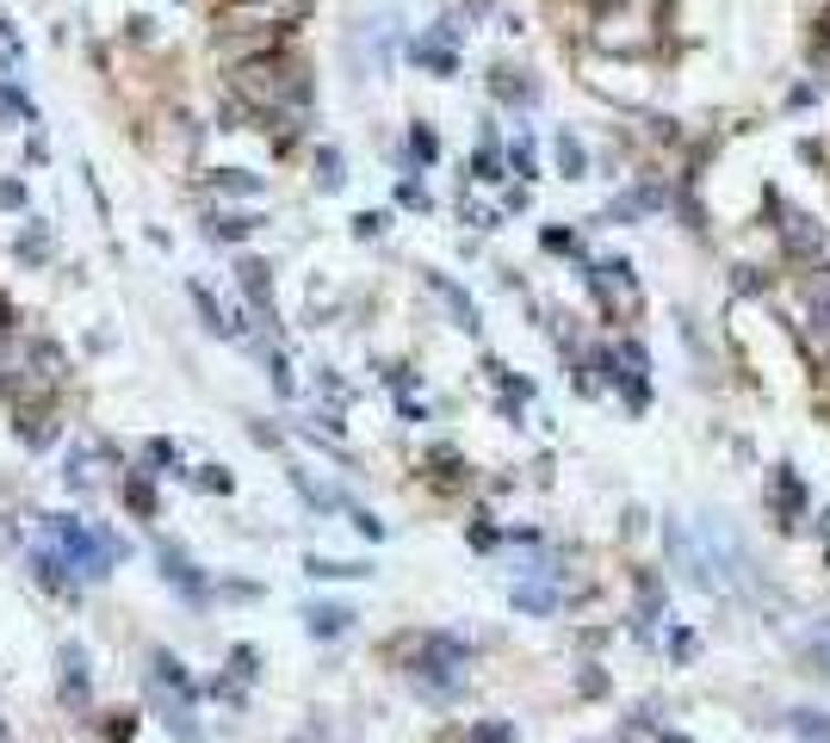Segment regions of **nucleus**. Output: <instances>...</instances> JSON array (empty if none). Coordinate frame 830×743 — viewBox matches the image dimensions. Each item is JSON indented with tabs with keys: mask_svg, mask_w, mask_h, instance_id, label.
Masks as SVG:
<instances>
[{
	"mask_svg": "<svg viewBox=\"0 0 830 743\" xmlns=\"http://www.w3.org/2000/svg\"><path fill=\"white\" fill-rule=\"evenodd\" d=\"M235 94L249 99L261 118H304L311 81H304L298 63H285V56H254V63L235 68Z\"/></svg>",
	"mask_w": 830,
	"mask_h": 743,
	"instance_id": "1",
	"label": "nucleus"
},
{
	"mask_svg": "<svg viewBox=\"0 0 830 743\" xmlns=\"http://www.w3.org/2000/svg\"><path fill=\"white\" fill-rule=\"evenodd\" d=\"M44 539L69 558L75 583H99V576H112V564L125 558V539H112L106 527H87L81 514H44Z\"/></svg>",
	"mask_w": 830,
	"mask_h": 743,
	"instance_id": "2",
	"label": "nucleus"
},
{
	"mask_svg": "<svg viewBox=\"0 0 830 743\" xmlns=\"http://www.w3.org/2000/svg\"><path fill=\"white\" fill-rule=\"evenodd\" d=\"M465 664H471V650L459 645V638L428 633V638H416V650H409V681H416L428 700H453L459 688H465Z\"/></svg>",
	"mask_w": 830,
	"mask_h": 743,
	"instance_id": "3",
	"label": "nucleus"
},
{
	"mask_svg": "<svg viewBox=\"0 0 830 743\" xmlns=\"http://www.w3.org/2000/svg\"><path fill=\"white\" fill-rule=\"evenodd\" d=\"M0 372H7V384H13L19 396H50L63 384L69 365H63V348H50V341H7Z\"/></svg>",
	"mask_w": 830,
	"mask_h": 743,
	"instance_id": "4",
	"label": "nucleus"
},
{
	"mask_svg": "<svg viewBox=\"0 0 830 743\" xmlns=\"http://www.w3.org/2000/svg\"><path fill=\"white\" fill-rule=\"evenodd\" d=\"M775 205V217H781V242H787V254H799V261H818L824 254V230H818L806 211H794V205H781V199H768Z\"/></svg>",
	"mask_w": 830,
	"mask_h": 743,
	"instance_id": "5",
	"label": "nucleus"
},
{
	"mask_svg": "<svg viewBox=\"0 0 830 743\" xmlns=\"http://www.w3.org/2000/svg\"><path fill=\"white\" fill-rule=\"evenodd\" d=\"M32 583L50 588V595H75V570H69V558L50 545V539H38L32 545Z\"/></svg>",
	"mask_w": 830,
	"mask_h": 743,
	"instance_id": "6",
	"label": "nucleus"
},
{
	"mask_svg": "<svg viewBox=\"0 0 830 743\" xmlns=\"http://www.w3.org/2000/svg\"><path fill=\"white\" fill-rule=\"evenodd\" d=\"M156 564H161V576H168V583L180 588L187 602H204V576H199V564H192V558L180 552L174 539H161V545H156Z\"/></svg>",
	"mask_w": 830,
	"mask_h": 743,
	"instance_id": "7",
	"label": "nucleus"
},
{
	"mask_svg": "<svg viewBox=\"0 0 830 743\" xmlns=\"http://www.w3.org/2000/svg\"><path fill=\"white\" fill-rule=\"evenodd\" d=\"M56 688H63V707L69 712L94 707V688H87V650H81V645H63V681H56Z\"/></svg>",
	"mask_w": 830,
	"mask_h": 743,
	"instance_id": "8",
	"label": "nucleus"
},
{
	"mask_svg": "<svg viewBox=\"0 0 830 743\" xmlns=\"http://www.w3.org/2000/svg\"><path fill=\"white\" fill-rule=\"evenodd\" d=\"M235 279H242V291H249L254 317L273 322V267H266V261H254V254H242V261H235Z\"/></svg>",
	"mask_w": 830,
	"mask_h": 743,
	"instance_id": "9",
	"label": "nucleus"
},
{
	"mask_svg": "<svg viewBox=\"0 0 830 743\" xmlns=\"http://www.w3.org/2000/svg\"><path fill=\"white\" fill-rule=\"evenodd\" d=\"M99 471H106V446H69V465H63L69 490H94Z\"/></svg>",
	"mask_w": 830,
	"mask_h": 743,
	"instance_id": "10",
	"label": "nucleus"
},
{
	"mask_svg": "<svg viewBox=\"0 0 830 743\" xmlns=\"http://www.w3.org/2000/svg\"><path fill=\"white\" fill-rule=\"evenodd\" d=\"M409 63H422L428 75H453V68H459V50L446 44L440 32H428V38H416V44H409Z\"/></svg>",
	"mask_w": 830,
	"mask_h": 743,
	"instance_id": "11",
	"label": "nucleus"
},
{
	"mask_svg": "<svg viewBox=\"0 0 830 743\" xmlns=\"http://www.w3.org/2000/svg\"><path fill=\"white\" fill-rule=\"evenodd\" d=\"M304 626H311V638H342L347 626H354V607H342V602H316V607H304Z\"/></svg>",
	"mask_w": 830,
	"mask_h": 743,
	"instance_id": "12",
	"label": "nucleus"
},
{
	"mask_svg": "<svg viewBox=\"0 0 830 743\" xmlns=\"http://www.w3.org/2000/svg\"><path fill=\"white\" fill-rule=\"evenodd\" d=\"M806 317H812V329L830 341V261L806 279Z\"/></svg>",
	"mask_w": 830,
	"mask_h": 743,
	"instance_id": "13",
	"label": "nucleus"
},
{
	"mask_svg": "<svg viewBox=\"0 0 830 743\" xmlns=\"http://www.w3.org/2000/svg\"><path fill=\"white\" fill-rule=\"evenodd\" d=\"M204 236H211V242H249L254 236V217H249V211H211V217H204Z\"/></svg>",
	"mask_w": 830,
	"mask_h": 743,
	"instance_id": "14",
	"label": "nucleus"
},
{
	"mask_svg": "<svg viewBox=\"0 0 830 743\" xmlns=\"http://www.w3.org/2000/svg\"><path fill=\"white\" fill-rule=\"evenodd\" d=\"M13 254L25 261V267H38V261H50V223L44 217H32L25 230L13 236Z\"/></svg>",
	"mask_w": 830,
	"mask_h": 743,
	"instance_id": "15",
	"label": "nucleus"
},
{
	"mask_svg": "<svg viewBox=\"0 0 830 743\" xmlns=\"http://www.w3.org/2000/svg\"><path fill=\"white\" fill-rule=\"evenodd\" d=\"M428 285H434L440 298H446V310H453V317H459V329H477V304H471L465 291H459V285L446 279V273H428Z\"/></svg>",
	"mask_w": 830,
	"mask_h": 743,
	"instance_id": "16",
	"label": "nucleus"
},
{
	"mask_svg": "<svg viewBox=\"0 0 830 743\" xmlns=\"http://www.w3.org/2000/svg\"><path fill=\"white\" fill-rule=\"evenodd\" d=\"M551 156H558V174H565V180H582V174H589V149H582V142L570 137V130H558Z\"/></svg>",
	"mask_w": 830,
	"mask_h": 743,
	"instance_id": "17",
	"label": "nucleus"
},
{
	"mask_svg": "<svg viewBox=\"0 0 830 743\" xmlns=\"http://www.w3.org/2000/svg\"><path fill=\"white\" fill-rule=\"evenodd\" d=\"M118 496H125V508L137 514V521H156V490H149V477L130 471L125 484H118Z\"/></svg>",
	"mask_w": 830,
	"mask_h": 743,
	"instance_id": "18",
	"label": "nucleus"
},
{
	"mask_svg": "<svg viewBox=\"0 0 830 743\" xmlns=\"http://www.w3.org/2000/svg\"><path fill=\"white\" fill-rule=\"evenodd\" d=\"M558 602H565V595H558L551 583H515V607L521 614H558Z\"/></svg>",
	"mask_w": 830,
	"mask_h": 743,
	"instance_id": "19",
	"label": "nucleus"
},
{
	"mask_svg": "<svg viewBox=\"0 0 830 743\" xmlns=\"http://www.w3.org/2000/svg\"><path fill=\"white\" fill-rule=\"evenodd\" d=\"M490 94H496V99H515V106H533V99H539V87H533V81H521V68H496V75H490Z\"/></svg>",
	"mask_w": 830,
	"mask_h": 743,
	"instance_id": "20",
	"label": "nucleus"
},
{
	"mask_svg": "<svg viewBox=\"0 0 830 743\" xmlns=\"http://www.w3.org/2000/svg\"><path fill=\"white\" fill-rule=\"evenodd\" d=\"M211 187L230 192V199H261L266 180H261V174H249V168H218V174H211Z\"/></svg>",
	"mask_w": 830,
	"mask_h": 743,
	"instance_id": "21",
	"label": "nucleus"
},
{
	"mask_svg": "<svg viewBox=\"0 0 830 743\" xmlns=\"http://www.w3.org/2000/svg\"><path fill=\"white\" fill-rule=\"evenodd\" d=\"M347 187V161H342V149H316V192H342Z\"/></svg>",
	"mask_w": 830,
	"mask_h": 743,
	"instance_id": "22",
	"label": "nucleus"
},
{
	"mask_svg": "<svg viewBox=\"0 0 830 743\" xmlns=\"http://www.w3.org/2000/svg\"><path fill=\"white\" fill-rule=\"evenodd\" d=\"M304 570L311 576H323V583H347V576H372V564H347V558H304Z\"/></svg>",
	"mask_w": 830,
	"mask_h": 743,
	"instance_id": "23",
	"label": "nucleus"
},
{
	"mask_svg": "<svg viewBox=\"0 0 830 743\" xmlns=\"http://www.w3.org/2000/svg\"><path fill=\"white\" fill-rule=\"evenodd\" d=\"M658 205H663V199H658V192H651V187H644V192H620V199H613V205H608V223L644 217V211H658Z\"/></svg>",
	"mask_w": 830,
	"mask_h": 743,
	"instance_id": "24",
	"label": "nucleus"
},
{
	"mask_svg": "<svg viewBox=\"0 0 830 743\" xmlns=\"http://www.w3.org/2000/svg\"><path fill=\"white\" fill-rule=\"evenodd\" d=\"M471 174L484 180V187H496V180H502V156H496V130H484V142H477V156H471Z\"/></svg>",
	"mask_w": 830,
	"mask_h": 743,
	"instance_id": "25",
	"label": "nucleus"
},
{
	"mask_svg": "<svg viewBox=\"0 0 830 743\" xmlns=\"http://www.w3.org/2000/svg\"><path fill=\"white\" fill-rule=\"evenodd\" d=\"M787 731H799L806 743H830V719L824 712H787Z\"/></svg>",
	"mask_w": 830,
	"mask_h": 743,
	"instance_id": "26",
	"label": "nucleus"
},
{
	"mask_svg": "<svg viewBox=\"0 0 830 743\" xmlns=\"http://www.w3.org/2000/svg\"><path fill=\"white\" fill-rule=\"evenodd\" d=\"M192 490H204V496H230V490H235V477L223 471V465H199V471H192Z\"/></svg>",
	"mask_w": 830,
	"mask_h": 743,
	"instance_id": "27",
	"label": "nucleus"
},
{
	"mask_svg": "<svg viewBox=\"0 0 830 743\" xmlns=\"http://www.w3.org/2000/svg\"><path fill=\"white\" fill-rule=\"evenodd\" d=\"M409 156L422 161V168H434V161H440V137L428 125H409Z\"/></svg>",
	"mask_w": 830,
	"mask_h": 743,
	"instance_id": "28",
	"label": "nucleus"
},
{
	"mask_svg": "<svg viewBox=\"0 0 830 743\" xmlns=\"http://www.w3.org/2000/svg\"><path fill=\"white\" fill-rule=\"evenodd\" d=\"M775 490H781V514H787V521H794L799 508H806V490H799V477L787 471V465H781V471H775Z\"/></svg>",
	"mask_w": 830,
	"mask_h": 743,
	"instance_id": "29",
	"label": "nucleus"
},
{
	"mask_svg": "<svg viewBox=\"0 0 830 743\" xmlns=\"http://www.w3.org/2000/svg\"><path fill=\"white\" fill-rule=\"evenodd\" d=\"M192 304H199V317H204V329H211V335H230V317L218 310V298H211L204 285H192Z\"/></svg>",
	"mask_w": 830,
	"mask_h": 743,
	"instance_id": "30",
	"label": "nucleus"
},
{
	"mask_svg": "<svg viewBox=\"0 0 830 743\" xmlns=\"http://www.w3.org/2000/svg\"><path fill=\"white\" fill-rule=\"evenodd\" d=\"M230 676H235V681H254V676H261V650H254V645H235V650H230Z\"/></svg>",
	"mask_w": 830,
	"mask_h": 743,
	"instance_id": "31",
	"label": "nucleus"
},
{
	"mask_svg": "<svg viewBox=\"0 0 830 743\" xmlns=\"http://www.w3.org/2000/svg\"><path fill=\"white\" fill-rule=\"evenodd\" d=\"M19 63H25V38L0 19V68H19Z\"/></svg>",
	"mask_w": 830,
	"mask_h": 743,
	"instance_id": "32",
	"label": "nucleus"
},
{
	"mask_svg": "<svg viewBox=\"0 0 830 743\" xmlns=\"http://www.w3.org/2000/svg\"><path fill=\"white\" fill-rule=\"evenodd\" d=\"M7 112H13L19 125H38V106H32V94H25L19 81H7Z\"/></svg>",
	"mask_w": 830,
	"mask_h": 743,
	"instance_id": "33",
	"label": "nucleus"
},
{
	"mask_svg": "<svg viewBox=\"0 0 830 743\" xmlns=\"http://www.w3.org/2000/svg\"><path fill=\"white\" fill-rule=\"evenodd\" d=\"M508 168H515L521 180H533V137H527V130H521V137L508 142Z\"/></svg>",
	"mask_w": 830,
	"mask_h": 743,
	"instance_id": "34",
	"label": "nucleus"
},
{
	"mask_svg": "<svg viewBox=\"0 0 830 743\" xmlns=\"http://www.w3.org/2000/svg\"><path fill=\"white\" fill-rule=\"evenodd\" d=\"M261 360H266V372H273V391L292 396V365H285V353H280V348H266Z\"/></svg>",
	"mask_w": 830,
	"mask_h": 743,
	"instance_id": "35",
	"label": "nucleus"
},
{
	"mask_svg": "<svg viewBox=\"0 0 830 743\" xmlns=\"http://www.w3.org/2000/svg\"><path fill=\"white\" fill-rule=\"evenodd\" d=\"M137 737V712H112L106 719V743H130Z\"/></svg>",
	"mask_w": 830,
	"mask_h": 743,
	"instance_id": "36",
	"label": "nucleus"
},
{
	"mask_svg": "<svg viewBox=\"0 0 830 743\" xmlns=\"http://www.w3.org/2000/svg\"><path fill=\"white\" fill-rule=\"evenodd\" d=\"M298 490H304V502H311V508H342V496H335V490H323V484H311L304 471H298Z\"/></svg>",
	"mask_w": 830,
	"mask_h": 743,
	"instance_id": "37",
	"label": "nucleus"
},
{
	"mask_svg": "<svg viewBox=\"0 0 830 743\" xmlns=\"http://www.w3.org/2000/svg\"><path fill=\"white\" fill-rule=\"evenodd\" d=\"M471 743H515V725H502V719H484V725L471 731Z\"/></svg>",
	"mask_w": 830,
	"mask_h": 743,
	"instance_id": "38",
	"label": "nucleus"
},
{
	"mask_svg": "<svg viewBox=\"0 0 830 743\" xmlns=\"http://www.w3.org/2000/svg\"><path fill=\"white\" fill-rule=\"evenodd\" d=\"M385 223H391L385 211H360V217H354V236H360V242H372V236H385Z\"/></svg>",
	"mask_w": 830,
	"mask_h": 743,
	"instance_id": "39",
	"label": "nucleus"
},
{
	"mask_svg": "<svg viewBox=\"0 0 830 743\" xmlns=\"http://www.w3.org/2000/svg\"><path fill=\"white\" fill-rule=\"evenodd\" d=\"M0 211H25V180H0Z\"/></svg>",
	"mask_w": 830,
	"mask_h": 743,
	"instance_id": "40",
	"label": "nucleus"
},
{
	"mask_svg": "<svg viewBox=\"0 0 830 743\" xmlns=\"http://www.w3.org/2000/svg\"><path fill=\"white\" fill-rule=\"evenodd\" d=\"M149 465H168L174 471V465H180V446L174 441H149Z\"/></svg>",
	"mask_w": 830,
	"mask_h": 743,
	"instance_id": "41",
	"label": "nucleus"
},
{
	"mask_svg": "<svg viewBox=\"0 0 830 743\" xmlns=\"http://www.w3.org/2000/svg\"><path fill=\"white\" fill-rule=\"evenodd\" d=\"M397 199H403V205H416V211H428V187H422V180H403V187H397Z\"/></svg>",
	"mask_w": 830,
	"mask_h": 743,
	"instance_id": "42",
	"label": "nucleus"
},
{
	"mask_svg": "<svg viewBox=\"0 0 830 743\" xmlns=\"http://www.w3.org/2000/svg\"><path fill=\"white\" fill-rule=\"evenodd\" d=\"M56 441V427L44 422V415H38V422H25V446H50Z\"/></svg>",
	"mask_w": 830,
	"mask_h": 743,
	"instance_id": "43",
	"label": "nucleus"
},
{
	"mask_svg": "<svg viewBox=\"0 0 830 743\" xmlns=\"http://www.w3.org/2000/svg\"><path fill=\"white\" fill-rule=\"evenodd\" d=\"M354 533H360V539H385V521H372L366 508H354Z\"/></svg>",
	"mask_w": 830,
	"mask_h": 743,
	"instance_id": "44",
	"label": "nucleus"
},
{
	"mask_svg": "<svg viewBox=\"0 0 830 743\" xmlns=\"http://www.w3.org/2000/svg\"><path fill=\"white\" fill-rule=\"evenodd\" d=\"M546 248H558V254H570V248H577V236H570V230H546Z\"/></svg>",
	"mask_w": 830,
	"mask_h": 743,
	"instance_id": "45",
	"label": "nucleus"
},
{
	"mask_svg": "<svg viewBox=\"0 0 830 743\" xmlns=\"http://www.w3.org/2000/svg\"><path fill=\"white\" fill-rule=\"evenodd\" d=\"M818 657H824V664H830V638H818Z\"/></svg>",
	"mask_w": 830,
	"mask_h": 743,
	"instance_id": "46",
	"label": "nucleus"
}]
</instances>
